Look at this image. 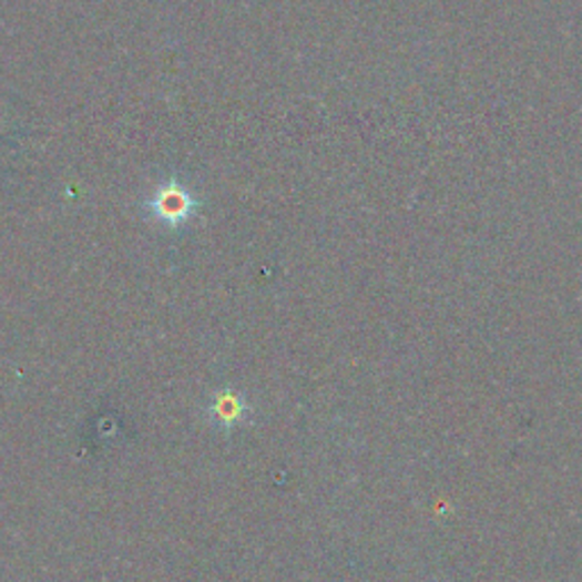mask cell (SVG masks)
Returning a JSON list of instances; mask_svg holds the SVG:
<instances>
[{
	"mask_svg": "<svg viewBox=\"0 0 582 582\" xmlns=\"http://www.w3.org/2000/svg\"><path fill=\"white\" fill-rule=\"evenodd\" d=\"M248 412L246 402L233 391V389H223L214 396V400L210 402V421L218 428H233L239 426L244 421Z\"/></svg>",
	"mask_w": 582,
	"mask_h": 582,
	"instance_id": "6da1fadb",
	"label": "cell"
}]
</instances>
